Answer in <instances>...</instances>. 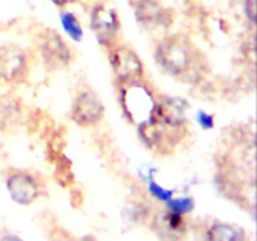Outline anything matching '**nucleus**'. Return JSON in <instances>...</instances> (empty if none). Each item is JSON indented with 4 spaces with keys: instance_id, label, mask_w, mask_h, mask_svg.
<instances>
[{
    "instance_id": "f257e3e1",
    "label": "nucleus",
    "mask_w": 257,
    "mask_h": 241,
    "mask_svg": "<svg viewBox=\"0 0 257 241\" xmlns=\"http://www.w3.org/2000/svg\"><path fill=\"white\" fill-rule=\"evenodd\" d=\"M156 65L165 74L180 78L187 74L195 64V52L186 40L167 37L161 40L155 49Z\"/></svg>"
},
{
    "instance_id": "f03ea898",
    "label": "nucleus",
    "mask_w": 257,
    "mask_h": 241,
    "mask_svg": "<svg viewBox=\"0 0 257 241\" xmlns=\"http://www.w3.org/2000/svg\"><path fill=\"white\" fill-rule=\"evenodd\" d=\"M119 102L125 118L136 126L152 118L157 97L142 80L120 84Z\"/></svg>"
},
{
    "instance_id": "7ed1b4c3",
    "label": "nucleus",
    "mask_w": 257,
    "mask_h": 241,
    "mask_svg": "<svg viewBox=\"0 0 257 241\" xmlns=\"http://www.w3.org/2000/svg\"><path fill=\"white\" fill-rule=\"evenodd\" d=\"M138 127V136L141 141L155 152L167 153L171 151L185 136L186 128H173L163 125L160 120L151 118Z\"/></svg>"
},
{
    "instance_id": "20e7f679",
    "label": "nucleus",
    "mask_w": 257,
    "mask_h": 241,
    "mask_svg": "<svg viewBox=\"0 0 257 241\" xmlns=\"http://www.w3.org/2000/svg\"><path fill=\"white\" fill-rule=\"evenodd\" d=\"M109 64L119 84L142 80L145 74L142 58L127 45H113L109 52Z\"/></svg>"
},
{
    "instance_id": "39448f33",
    "label": "nucleus",
    "mask_w": 257,
    "mask_h": 241,
    "mask_svg": "<svg viewBox=\"0 0 257 241\" xmlns=\"http://www.w3.org/2000/svg\"><path fill=\"white\" fill-rule=\"evenodd\" d=\"M39 54L45 68L49 70H62L69 67L73 53L64 38L58 32L47 29L39 39Z\"/></svg>"
},
{
    "instance_id": "423d86ee",
    "label": "nucleus",
    "mask_w": 257,
    "mask_h": 241,
    "mask_svg": "<svg viewBox=\"0 0 257 241\" xmlns=\"http://www.w3.org/2000/svg\"><path fill=\"white\" fill-rule=\"evenodd\" d=\"M104 115V103L93 90H82L73 99L70 107V119L79 127H97Z\"/></svg>"
},
{
    "instance_id": "0eeeda50",
    "label": "nucleus",
    "mask_w": 257,
    "mask_h": 241,
    "mask_svg": "<svg viewBox=\"0 0 257 241\" xmlns=\"http://www.w3.org/2000/svg\"><path fill=\"white\" fill-rule=\"evenodd\" d=\"M29 69L27 52L17 44L0 45V82L15 84L22 82Z\"/></svg>"
},
{
    "instance_id": "6e6552de",
    "label": "nucleus",
    "mask_w": 257,
    "mask_h": 241,
    "mask_svg": "<svg viewBox=\"0 0 257 241\" xmlns=\"http://www.w3.org/2000/svg\"><path fill=\"white\" fill-rule=\"evenodd\" d=\"M8 193L18 205L28 206L40 195V186L37 178L24 170H13L5 177Z\"/></svg>"
},
{
    "instance_id": "1a4fd4ad",
    "label": "nucleus",
    "mask_w": 257,
    "mask_h": 241,
    "mask_svg": "<svg viewBox=\"0 0 257 241\" xmlns=\"http://www.w3.org/2000/svg\"><path fill=\"white\" fill-rule=\"evenodd\" d=\"M190 103L181 97L157 98L152 118L173 128H186L190 119Z\"/></svg>"
},
{
    "instance_id": "9d476101",
    "label": "nucleus",
    "mask_w": 257,
    "mask_h": 241,
    "mask_svg": "<svg viewBox=\"0 0 257 241\" xmlns=\"http://www.w3.org/2000/svg\"><path fill=\"white\" fill-rule=\"evenodd\" d=\"M90 29L99 44L113 47L119 32V20L117 13L105 5H98L90 14Z\"/></svg>"
},
{
    "instance_id": "9b49d317",
    "label": "nucleus",
    "mask_w": 257,
    "mask_h": 241,
    "mask_svg": "<svg viewBox=\"0 0 257 241\" xmlns=\"http://www.w3.org/2000/svg\"><path fill=\"white\" fill-rule=\"evenodd\" d=\"M24 103L13 93H0V132H14L24 120Z\"/></svg>"
},
{
    "instance_id": "f8f14e48",
    "label": "nucleus",
    "mask_w": 257,
    "mask_h": 241,
    "mask_svg": "<svg viewBox=\"0 0 257 241\" xmlns=\"http://www.w3.org/2000/svg\"><path fill=\"white\" fill-rule=\"evenodd\" d=\"M136 19L147 29L166 27L168 15L157 0H140L136 5Z\"/></svg>"
},
{
    "instance_id": "ddd939ff",
    "label": "nucleus",
    "mask_w": 257,
    "mask_h": 241,
    "mask_svg": "<svg viewBox=\"0 0 257 241\" xmlns=\"http://www.w3.org/2000/svg\"><path fill=\"white\" fill-rule=\"evenodd\" d=\"M207 241H246V233L232 223L215 222L208 228Z\"/></svg>"
},
{
    "instance_id": "4468645a",
    "label": "nucleus",
    "mask_w": 257,
    "mask_h": 241,
    "mask_svg": "<svg viewBox=\"0 0 257 241\" xmlns=\"http://www.w3.org/2000/svg\"><path fill=\"white\" fill-rule=\"evenodd\" d=\"M54 177L55 182L59 183L62 187H69L74 183V173H73L72 161L62 153L54 160Z\"/></svg>"
},
{
    "instance_id": "2eb2a0df",
    "label": "nucleus",
    "mask_w": 257,
    "mask_h": 241,
    "mask_svg": "<svg viewBox=\"0 0 257 241\" xmlns=\"http://www.w3.org/2000/svg\"><path fill=\"white\" fill-rule=\"evenodd\" d=\"M60 23L64 32L73 42H80L83 39V27L73 13L63 12L60 14Z\"/></svg>"
},
{
    "instance_id": "dca6fc26",
    "label": "nucleus",
    "mask_w": 257,
    "mask_h": 241,
    "mask_svg": "<svg viewBox=\"0 0 257 241\" xmlns=\"http://www.w3.org/2000/svg\"><path fill=\"white\" fill-rule=\"evenodd\" d=\"M166 205H167L170 212L182 216L185 213H190L195 208V200L192 197H188V196H180V197H173L172 196L166 202Z\"/></svg>"
},
{
    "instance_id": "f3484780",
    "label": "nucleus",
    "mask_w": 257,
    "mask_h": 241,
    "mask_svg": "<svg viewBox=\"0 0 257 241\" xmlns=\"http://www.w3.org/2000/svg\"><path fill=\"white\" fill-rule=\"evenodd\" d=\"M148 191H150L151 195L158 201H162V202H167L171 197L173 196V191L165 188L163 186H161L160 183L156 182L153 180V177H148Z\"/></svg>"
},
{
    "instance_id": "a211bd4d",
    "label": "nucleus",
    "mask_w": 257,
    "mask_h": 241,
    "mask_svg": "<svg viewBox=\"0 0 257 241\" xmlns=\"http://www.w3.org/2000/svg\"><path fill=\"white\" fill-rule=\"evenodd\" d=\"M196 122L206 131H210L215 127V117L203 109H200L196 113Z\"/></svg>"
},
{
    "instance_id": "6ab92c4d",
    "label": "nucleus",
    "mask_w": 257,
    "mask_h": 241,
    "mask_svg": "<svg viewBox=\"0 0 257 241\" xmlns=\"http://www.w3.org/2000/svg\"><path fill=\"white\" fill-rule=\"evenodd\" d=\"M245 13L246 17L255 23L256 20V0H245Z\"/></svg>"
},
{
    "instance_id": "aec40b11",
    "label": "nucleus",
    "mask_w": 257,
    "mask_h": 241,
    "mask_svg": "<svg viewBox=\"0 0 257 241\" xmlns=\"http://www.w3.org/2000/svg\"><path fill=\"white\" fill-rule=\"evenodd\" d=\"M0 241H24L20 236L15 235V233H5L0 237Z\"/></svg>"
},
{
    "instance_id": "412c9836",
    "label": "nucleus",
    "mask_w": 257,
    "mask_h": 241,
    "mask_svg": "<svg viewBox=\"0 0 257 241\" xmlns=\"http://www.w3.org/2000/svg\"><path fill=\"white\" fill-rule=\"evenodd\" d=\"M50 2H52L53 4L58 5V7H65V5L74 3V0H50Z\"/></svg>"
},
{
    "instance_id": "4be33fe9",
    "label": "nucleus",
    "mask_w": 257,
    "mask_h": 241,
    "mask_svg": "<svg viewBox=\"0 0 257 241\" xmlns=\"http://www.w3.org/2000/svg\"><path fill=\"white\" fill-rule=\"evenodd\" d=\"M75 241H95V240L93 237H90V236H85V237L80 238V240H75Z\"/></svg>"
}]
</instances>
